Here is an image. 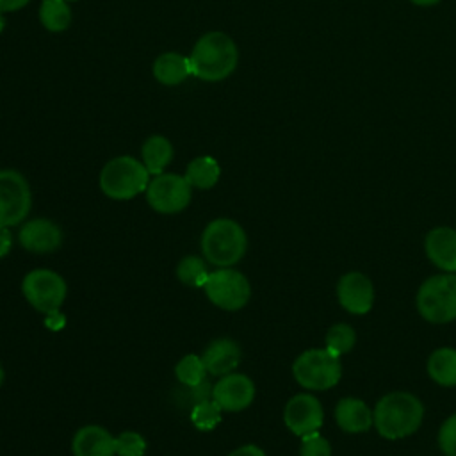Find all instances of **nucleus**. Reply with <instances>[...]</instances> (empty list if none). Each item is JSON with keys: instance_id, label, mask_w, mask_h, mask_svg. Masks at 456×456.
<instances>
[{"instance_id": "1", "label": "nucleus", "mask_w": 456, "mask_h": 456, "mask_svg": "<svg viewBox=\"0 0 456 456\" xmlns=\"http://www.w3.org/2000/svg\"><path fill=\"white\" fill-rule=\"evenodd\" d=\"M189 62L192 77L203 82H221L237 69V43L221 30H208L194 43Z\"/></svg>"}, {"instance_id": "2", "label": "nucleus", "mask_w": 456, "mask_h": 456, "mask_svg": "<svg viewBox=\"0 0 456 456\" xmlns=\"http://www.w3.org/2000/svg\"><path fill=\"white\" fill-rule=\"evenodd\" d=\"M374 426L387 440H399L413 435L422 424L424 406L410 392H390L374 406Z\"/></svg>"}, {"instance_id": "3", "label": "nucleus", "mask_w": 456, "mask_h": 456, "mask_svg": "<svg viewBox=\"0 0 456 456\" xmlns=\"http://www.w3.org/2000/svg\"><path fill=\"white\" fill-rule=\"evenodd\" d=\"M248 248V237L242 226L228 217L210 221L201 233V253L216 267H232Z\"/></svg>"}, {"instance_id": "4", "label": "nucleus", "mask_w": 456, "mask_h": 456, "mask_svg": "<svg viewBox=\"0 0 456 456\" xmlns=\"http://www.w3.org/2000/svg\"><path fill=\"white\" fill-rule=\"evenodd\" d=\"M100 189L112 200H132L144 192L150 183V173L141 160L132 155L110 159L100 171Z\"/></svg>"}, {"instance_id": "5", "label": "nucleus", "mask_w": 456, "mask_h": 456, "mask_svg": "<svg viewBox=\"0 0 456 456\" xmlns=\"http://www.w3.org/2000/svg\"><path fill=\"white\" fill-rule=\"evenodd\" d=\"M419 314L433 324H447L456 319V274L444 273L428 278L417 292Z\"/></svg>"}, {"instance_id": "6", "label": "nucleus", "mask_w": 456, "mask_h": 456, "mask_svg": "<svg viewBox=\"0 0 456 456\" xmlns=\"http://www.w3.org/2000/svg\"><path fill=\"white\" fill-rule=\"evenodd\" d=\"M292 374L306 390H328L340 381V356L333 354L326 347L306 349L294 360Z\"/></svg>"}, {"instance_id": "7", "label": "nucleus", "mask_w": 456, "mask_h": 456, "mask_svg": "<svg viewBox=\"0 0 456 456\" xmlns=\"http://www.w3.org/2000/svg\"><path fill=\"white\" fill-rule=\"evenodd\" d=\"M203 290L216 306L228 312H235L246 306L251 296V285L248 278L232 267H217L216 271L208 273Z\"/></svg>"}, {"instance_id": "8", "label": "nucleus", "mask_w": 456, "mask_h": 456, "mask_svg": "<svg viewBox=\"0 0 456 456\" xmlns=\"http://www.w3.org/2000/svg\"><path fill=\"white\" fill-rule=\"evenodd\" d=\"M25 299L43 314H52L61 308L66 299L68 287L61 274L50 269H34L21 281Z\"/></svg>"}, {"instance_id": "9", "label": "nucleus", "mask_w": 456, "mask_h": 456, "mask_svg": "<svg viewBox=\"0 0 456 456\" xmlns=\"http://www.w3.org/2000/svg\"><path fill=\"white\" fill-rule=\"evenodd\" d=\"M32 192L27 178L16 169H0V226H16L28 216Z\"/></svg>"}, {"instance_id": "10", "label": "nucleus", "mask_w": 456, "mask_h": 456, "mask_svg": "<svg viewBox=\"0 0 456 456\" xmlns=\"http://www.w3.org/2000/svg\"><path fill=\"white\" fill-rule=\"evenodd\" d=\"M144 194L153 210L160 214H176L191 203L192 187L185 176L164 171L150 180Z\"/></svg>"}, {"instance_id": "11", "label": "nucleus", "mask_w": 456, "mask_h": 456, "mask_svg": "<svg viewBox=\"0 0 456 456\" xmlns=\"http://www.w3.org/2000/svg\"><path fill=\"white\" fill-rule=\"evenodd\" d=\"M285 426L297 436L319 431L324 420V411L317 397L312 394H297L289 399L283 410Z\"/></svg>"}, {"instance_id": "12", "label": "nucleus", "mask_w": 456, "mask_h": 456, "mask_svg": "<svg viewBox=\"0 0 456 456\" xmlns=\"http://www.w3.org/2000/svg\"><path fill=\"white\" fill-rule=\"evenodd\" d=\"M212 399L223 411H242L255 399V383L246 374L230 372L212 387Z\"/></svg>"}, {"instance_id": "13", "label": "nucleus", "mask_w": 456, "mask_h": 456, "mask_svg": "<svg viewBox=\"0 0 456 456\" xmlns=\"http://www.w3.org/2000/svg\"><path fill=\"white\" fill-rule=\"evenodd\" d=\"M337 299L340 306L349 314L363 315L372 308L374 285L365 274L358 271L346 273L337 283Z\"/></svg>"}, {"instance_id": "14", "label": "nucleus", "mask_w": 456, "mask_h": 456, "mask_svg": "<svg viewBox=\"0 0 456 456\" xmlns=\"http://www.w3.org/2000/svg\"><path fill=\"white\" fill-rule=\"evenodd\" d=\"M18 242L30 253H52L62 244V232L53 221L36 217L21 224Z\"/></svg>"}, {"instance_id": "15", "label": "nucleus", "mask_w": 456, "mask_h": 456, "mask_svg": "<svg viewBox=\"0 0 456 456\" xmlns=\"http://www.w3.org/2000/svg\"><path fill=\"white\" fill-rule=\"evenodd\" d=\"M431 264L445 273H456V230L449 226L433 228L424 240Z\"/></svg>"}, {"instance_id": "16", "label": "nucleus", "mask_w": 456, "mask_h": 456, "mask_svg": "<svg viewBox=\"0 0 456 456\" xmlns=\"http://www.w3.org/2000/svg\"><path fill=\"white\" fill-rule=\"evenodd\" d=\"M203 365L208 374L212 376H226L235 370V367L240 362V347L232 338H216L212 340L203 354H201Z\"/></svg>"}, {"instance_id": "17", "label": "nucleus", "mask_w": 456, "mask_h": 456, "mask_svg": "<svg viewBox=\"0 0 456 456\" xmlns=\"http://www.w3.org/2000/svg\"><path fill=\"white\" fill-rule=\"evenodd\" d=\"M73 456H114L116 438L102 426L80 428L71 442Z\"/></svg>"}, {"instance_id": "18", "label": "nucleus", "mask_w": 456, "mask_h": 456, "mask_svg": "<svg viewBox=\"0 0 456 456\" xmlns=\"http://www.w3.org/2000/svg\"><path fill=\"white\" fill-rule=\"evenodd\" d=\"M153 78L167 87H175L183 84L191 73V62L189 55L178 53V52H162L155 57L151 66Z\"/></svg>"}, {"instance_id": "19", "label": "nucleus", "mask_w": 456, "mask_h": 456, "mask_svg": "<svg viewBox=\"0 0 456 456\" xmlns=\"http://www.w3.org/2000/svg\"><path fill=\"white\" fill-rule=\"evenodd\" d=\"M335 420L346 433H365L374 424V415L362 399L344 397L335 406Z\"/></svg>"}, {"instance_id": "20", "label": "nucleus", "mask_w": 456, "mask_h": 456, "mask_svg": "<svg viewBox=\"0 0 456 456\" xmlns=\"http://www.w3.org/2000/svg\"><path fill=\"white\" fill-rule=\"evenodd\" d=\"M173 144L164 135H150L141 146V162L150 175H160L173 160Z\"/></svg>"}, {"instance_id": "21", "label": "nucleus", "mask_w": 456, "mask_h": 456, "mask_svg": "<svg viewBox=\"0 0 456 456\" xmlns=\"http://www.w3.org/2000/svg\"><path fill=\"white\" fill-rule=\"evenodd\" d=\"M183 176L194 189H212L221 176V166L212 155H200L187 164Z\"/></svg>"}, {"instance_id": "22", "label": "nucleus", "mask_w": 456, "mask_h": 456, "mask_svg": "<svg viewBox=\"0 0 456 456\" xmlns=\"http://www.w3.org/2000/svg\"><path fill=\"white\" fill-rule=\"evenodd\" d=\"M428 374L442 387H456V349H435L428 358Z\"/></svg>"}, {"instance_id": "23", "label": "nucleus", "mask_w": 456, "mask_h": 456, "mask_svg": "<svg viewBox=\"0 0 456 456\" xmlns=\"http://www.w3.org/2000/svg\"><path fill=\"white\" fill-rule=\"evenodd\" d=\"M39 21L45 30L59 34L69 28L71 25V7L66 0H41L37 9Z\"/></svg>"}, {"instance_id": "24", "label": "nucleus", "mask_w": 456, "mask_h": 456, "mask_svg": "<svg viewBox=\"0 0 456 456\" xmlns=\"http://www.w3.org/2000/svg\"><path fill=\"white\" fill-rule=\"evenodd\" d=\"M324 342H326L324 347L328 351H331L337 356H342V354L349 353L354 347L356 333H354V330L349 324L338 322V324H333L328 330V333L324 337Z\"/></svg>"}, {"instance_id": "25", "label": "nucleus", "mask_w": 456, "mask_h": 456, "mask_svg": "<svg viewBox=\"0 0 456 456\" xmlns=\"http://www.w3.org/2000/svg\"><path fill=\"white\" fill-rule=\"evenodd\" d=\"M176 276L182 283H185L189 287H203L208 278L205 260L200 256H194V255L182 258L176 267Z\"/></svg>"}, {"instance_id": "26", "label": "nucleus", "mask_w": 456, "mask_h": 456, "mask_svg": "<svg viewBox=\"0 0 456 456\" xmlns=\"http://www.w3.org/2000/svg\"><path fill=\"white\" fill-rule=\"evenodd\" d=\"M175 374L178 378V381L183 387H196L201 381H205V374L207 369L203 365L201 356L198 354H185L175 367Z\"/></svg>"}, {"instance_id": "27", "label": "nucleus", "mask_w": 456, "mask_h": 456, "mask_svg": "<svg viewBox=\"0 0 456 456\" xmlns=\"http://www.w3.org/2000/svg\"><path fill=\"white\" fill-rule=\"evenodd\" d=\"M221 408L214 399H205L191 408V422L200 431H210L221 422Z\"/></svg>"}, {"instance_id": "28", "label": "nucleus", "mask_w": 456, "mask_h": 456, "mask_svg": "<svg viewBox=\"0 0 456 456\" xmlns=\"http://www.w3.org/2000/svg\"><path fill=\"white\" fill-rule=\"evenodd\" d=\"M146 442L135 431H123L116 436V454L118 456H144Z\"/></svg>"}, {"instance_id": "29", "label": "nucleus", "mask_w": 456, "mask_h": 456, "mask_svg": "<svg viewBox=\"0 0 456 456\" xmlns=\"http://www.w3.org/2000/svg\"><path fill=\"white\" fill-rule=\"evenodd\" d=\"M299 456H331L330 442L317 431L301 436Z\"/></svg>"}, {"instance_id": "30", "label": "nucleus", "mask_w": 456, "mask_h": 456, "mask_svg": "<svg viewBox=\"0 0 456 456\" xmlns=\"http://www.w3.org/2000/svg\"><path fill=\"white\" fill-rule=\"evenodd\" d=\"M438 447L445 456H456V413L445 419L438 431Z\"/></svg>"}, {"instance_id": "31", "label": "nucleus", "mask_w": 456, "mask_h": 456, "mask_svg": "<svg viewBox=\"0 0 456 456\" xmlns=\"http://www.w3.org/2000/svg\"><path fill=\"white\" fill-rule=\"evenodd\" d=\"M228 456H267L258 445L248 444V445H240L235 451H232Z\"/></svg>"}, {"instance_id": "32", "label": "nucleus", "mask_w": 456, "mask_h": 456, "mask_svg": "<svg viewBox=\"0 0 456 456\" xmlns=\"http://www.w3.org/2000/svg\"><path fill=\"white\" fill-rule=\"evenodd\" d=\"M28 4H30V0H0V12H4V14L14 12V11L27 7Z\"/></svg>"}, {"instance_id": "33", "label": "nucleus", "mask_w": 456, "mask_h": 456, "mask_svg": "<svg viewBox=\"0 0 456 456\" xmlns=\"http://www.w3.org/2000/svg\"><path fill=\"white\" fill-rule=\"evenodd\" d=\"M12 235L7 226H0V256H5L11 251Z\"/></svg>"}, {"instance_id": "34", "label": "nucleus", "mask_w": 456, "mask_h": 456, "mask_svg": "<svg viewBox=\"0 0 456 456\" xmlns=\"http://www.w3.org/2000/svg\"><path fill=\"white\" fill-rule=\"evenodd\" d=\"M50 330H61V328H64V324H66V317L59 312V310H55V312H52V314H46V322H45Z\"/></svg>"}, {"instance_id": "35", "label": "nucleus", "mask_w": 456, "mask_h": 456, "mask_svg": "<svg viewBox=\"0 0 456 456\" xmlns=\"http://www.w3.org/2000/svg\"><path fill=\"white\" fill-rule=\"evenodd\" d=\"M413 5H419V7H433L436 4H440L442 0H410Z\"/></svg>"}, {"instance_id": "36", "label": "nucleus", "mask_w": 456, "mask_h": 456, "mask_svg": "<svg viewBox=\"0 0 456 456\" xmlns=\"http://www.w3.org/2000/svg\"><path fill=\"white\" fill-rule=\"evenodd\" d=\"M4 28H5V14L0 12V34L4 32Z\"/></svg>"}, {"instance_id": "37", "label": "nucleus", "mask_w": 456, "mask_h": 456, "mask_svg": "<svg viewBox=\"0 0 456 456\" xmlns=\"http://www.w3.org/2000/svg\"><path fill=\"white\" fill-rule=\"evenodd\" d=\"M4 378H5V372H4V367H2V363H0V387H2V383H4Z\"/></svg>"}, {"instance_id": "38", "label": "nucleus", "mask_w": 456, "mask_h": 456, "mask_svg": "<svg viewBox=\"0 0 456 456\" xmlns=\"http://www.w3.org/2000/svg\"><path fill=\"white\" fill-rule=\"evenodd\" d=\"M66 2H78V0H66Z\"/></svg>"}]
</instances>
